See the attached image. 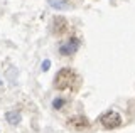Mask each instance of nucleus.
Segmentation results:
<instances>
[{
	"label": "nucleus",
	"instance_id": "1",
	"mask_svg": "<svg viewBox=\"0 0 135 133\" xmlns=\"http://www.w3.org/2000/svg\"><path fill=\"white\" fill-rule=\"evenodd\" d=\"M73 81H74L73 69L64 68L56 74V78H54V88L56 89H66V88H69V86L73 84Z\"/></svg>",
	"mask_w": 135,
	"mask_h": 133
},
{
	"label": "nucleus",
	"instance_id": "2",
	"mask_svg": "<svg viewBox=\"0 0 135 133\" xmlns=\"http://www.w3.org/2000/svg\"><path fill=\"white\" fill-rule=\"evenodd\" d=\"M100 123L103 125L105 128H108V130H115L122 125V116L117 113V111H107V113H103L100 116Z\"/></svg>",
	"mask_w": 135,
	"mask_h": 133
},
{
	"label": "nucleus",
	"instance_id": "3",
	"mask_svg": "<svg viewBox=\"0 0 135 133\" xmlns=\"http://www.w3.org/2000/svg\"><path fill=\"white\" fill-rule=\"evenodd\" d=\"M79 49V40L73 37V39H69L68 42H62L59 45V52H61V56H73V54Z\"/></svg>",
	"mask_w": 135,
	"mask_h": 133
},
{
	"label": "nucleus",
	"instance_id": "4",
	"mask_svg": "<svg viewBox=\"0 0 135 133\" xmlns=\"http://www.w3.org/2000/svg\"><path fill=\"white\" fill-rule=\"evenodd\" d=\"M68 30V20L64 17H54L52 19V22H51V32L52 34H62V32H66Z\"/></svg>",
	"mask_w": 135,
	"mask_h": 133
},
{
	"label": "nucleus",
	"instance_id": "5",
	"mask_svg": "<svg viewBox=\"0 0 135 133\" xmlns=\"http://www.w3.org/2000/svg\"><path fill=\"white\" fill-rule=\"evenodd\" d=\"M69 126L74 128V130H84V128L90 126V121H88L86 116L83 115H78V116H73V118H69Z\"/></svg>",
	"mask_w": 135,
	"mask_h": 133
},
{
	"label": "nucleus",
	"instance_id": "6",
	"mask_svg": "<svg viewBox=\"0 0 135 133\" xmlns=\"http://www.w3.org/2000/svg\"><path fill=\"white\" fill-rule=\"evenodd\" d=\"M5 120L10 125H17V123H20V113H17V111H7Z\"/></svg>",
	"mask_w": 135,
	"mask_h": 133
},
{
	"label": "nucleus",
	"instance_id": "7",
	"mask_svg": "<svg viewBox=\"0 0 135 133\" xmlns=\"http://www.w3.org/2000/svg\"><path fill=\"white\" fill-rule=\"evenodd\" d=\"M47 3L52 7V9H56V10H68L69 9V5L64 3L62 0H47Z\"/></svg>",
	"mask_w": 135,
	"mask_h": 133
},
{
	"label": "nucleus",
	"instance_id": "8",
	"mask_svg": "<svg viewBox=\"0 0 135 133\" xmlns=\"http://www.w3.org/2000/svg\"><path fill=\"white\" fill-rule=\"evenodd\" d=\"M66 105V99L64 98H56L52 99V108L54 110H62V106Z\"/></svg>",
	"mask_w": 135,
	"mask_h": 133
},
{
	"label": "nucleus",
	"instance_id": "9",
	"mask_svg": "<svg viewBox=\"0 0 135 133\" xmlns=\"http://www.w3.org/2000/svg\"><path fill=\"white\" fill-rule=\"evenodd\" d=\"M49 68H51V61L46 59V61L41 64V69H42V71H49Z\"/></svg>",
	"mask_w": 135,
	"mask_h": 133
},
{
	"label": "nucleus",
	"instance_id": "10",
	"mask_svg": "<svg viewBox=\"0 0 135 133\" xmlns=\"http://www.w3.org/2000/svg\"><path fill=\"white\" fill-rule=\"evenodd\" d=\"M2 84H3V83H2V81H0V86H2Z\"/></svg>",
	"mask_w": 135,
	"mask_h": 133
}]
</instances>
